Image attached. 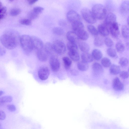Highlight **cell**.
<instances>
[{"label": "cell", "mask_w": 129, "mask_h": 129, "mask_svg": "<svg viewBox=\"0 0 129 129\" xmlns=\"http://www.w3.org/2000/svg\"><path fill=\"white\" fill-rule=\"evenodd\" d=\"M20 37L17 32L10 29L5 32L0 38L1 43L7 49H13L18 45Z\"/></svg>", "instance_id": "1"}, {"label": "cell", "mask_w": 129, "mask_h": 129, "mask_svg": "<svg viewBox=\"0 0 129 129\" xmlns=\"http://www.w3.org/2000/svg\"><path fill=\"white\" fill-rule=\"evenodd\" d=\"M20 42L23 51L27 54H28L34 49L31 37L26 35H22L20 38Z\"/></svg>", "instance_id": "2"}, {"label": "cell", "mask_w": 129, "mask_h": 129, "mask_svg": "<svg viewBox=\"0 0 129 129\" xmlns=\"http://www.w3.org/2000/svg\"><path fill=\"white\" fill-rule=\"evenodd\" d=\"M91 11L96 19L99 20L105 18L107 15L106 8L101 4H97L93 5Z\"/></svg>", "instance_id": "3"}, {"label": "cell", "mask_w": 129, "mask_h": 129, "mask_svg": "<svg viewBox=\"0 0 129 129\" xmlns=\"http://www.w3.org/2000/svg\"><path fill=\"white\" fill-rule=\"evenodd\" d=\"M81 13L84 19L88 23L93 24L96 22L97 19L92 11L88 9L83 8L81 11Z\"/></svg>", "instance_id": "4"}, {"label": "cell", "mask_w": 129, "mask_h": 129, "mask_svg": "<svg viewBox=\"0 0 129 129\" xmlns=\"http://www.w3.org/2000/svg\"><path fill=\"white\" fill-rule=\"evenodd\" d=\"M52 44L54 52L59 55L63 54L65 53L66 47L63 41L59 40H56Z\"/></svg>", "instance_id": "5"}, {"label": "cell", "mask_w": 129, "mask_h": 129, "mask_svg": "<svg viewBox=\"0 0 129 129\" xmlns=\"http://www.w3.org/2000/svg\"><path fill=\"white\" fill-rule=\"evenodd\" d=\"M66 17L68 21L72 24L79 21H81V17L76 11L71 10L68 11L66 14Z\"/></svg>", "instance_id": "6"}, {"label": "cell", "mask_w": 129, "mask_h": 129, "mask_svg": "<svg viewBox=\"0 0 129 129\" xmlns=\"http://www.w3.org/2000/svg\"><path fill=\"white\" fill-rule=\"evenodd\" d=\"M50 74V70L47 67L45 66H41L39 69L38 75L39 78L42 80L47 79Z\"/></svg>", "instance_id": "7"}, {"label": "cell", "mask_w": 129, "mask_h": 129, "mask_svg": "<svg viewBox=\"0 0 129 129\" xmlns=\"http://www.w3.org/2000/svg\"><path fill=\"white\" fill-rule=\"evenodd\" d=\"M49 63L51 68L53 71L57 72L59 70L60 63L59 59L56 57L52 56L50 59Z\"/></svg>", "instance_id": "8"}, {"label": "cell", "mask_w": 129, "mask_h": 129, "mask_svg": "<svg viewBox=\"0 0 129 129\" xmlns=\"http://www.w3.org/2000/svg\"><path fill=\"white\" fill-rule=\"evenodd\" d=\"M31 38L34 48L38 50L43 48V42L40 38L34 36H31Z\"/></svg>", "instance_id": "9"}, {"label": "cell", "mask_w": 129, "mask_h": 129, "mask_svg": "<svg viewBox=\"0 0 129 129\" xmlns=\"http://www.w3.org/2000/svg\"><path fill=\"white\" fill-rule=\"evenodd\" d=\"M120 11L123 16L129 15V1H123L121 3L120 7Z\"/></svg>", "instance_id": "10"}, {"label": "cell", "mask_w": 129, "mask_h": 129, "mask_svg": "<svg viewBox=\"0 0 129 129\" xmlns=\"http://www.w3.org/2000/svg\"><path fill=\"white\" fill-rule=\"evenodd\" d=\"M105 18L103 23L109 27L113 23L116 22V16L115 14L112 13H108L107 15Z\"/></svg>", "instance_id": "11"}, {"label": "cell", "mask_w": 129, "mask_h": 129, "mask_svg": "<svg viewBox=\"0 0 129 129\" xmlns=\"http://www.w3.org/2000/svg\"><path fill=\"white\" fill-rule=\"evenodd\" d=\"M109 31L112 36L117 38L119 34V27L118 23L115 22L109 27Z\"/></svg>", "instance_id": "12"}, {"label": "cell", "mask_w": 129, "mask_h": 129, "mask_svg": "<svg viewBox=\"0 0 129 129\" xmlns=\"http://www.w3.org/2000/svg\"><path fill=\"white\" fill-rule=\"evenodd\" d=\"M97 30L99 33L103 37L108 36L110 33L109 27L104 23L99 25Z\"/></svg>", "instance_id": "13"}, {"label": "cell", "mask_w": 129, "mask_h": 129, "mask_svg": "<svg viewBox=\"0 0 129 129\" xmlns=\"http://www.w3.org/2000/svg\"><path fill=\"white\" fill-rule=\"evenodd\" d=\"M112 87L114 90L119 91L123 90L124 85L117 77H115L113 80L112 83Z\"/></svg>", "instance_id": "14"}, {"label": "cell", "mask_w": 129, "mask_h": 129, "mask_svg": "<svg viewBox=\"0 0 129 129\" xmlns=\"http://www.w3.org/2000/svg\"><path fill=\"white\" fill-rule=\"evenodd\" d=\"M37 55L38 59L40 61L44 62L47 61L49 55L43 48L42 49L37 50Z\"/></svg>", "instance_id": "15"}, {"label": "cell", "mask_w": 129, "mask_h": 129, "mask_svg": "<svg viewBox=\"0 0 129 129\" xmlns=\"http://www.w3.org/2000/svg\"><path fill=\"white\" fill-rule=\"evenodd\" d=\"M66 37L69 42L77 43L79 41L76 34L73 31H68L67 33Z\"/></svg>", "instance_id": "16"}, {"label": "cell", "mask_w": 129, "mask_h": 129, "mask_svg": "<svg viewBox=\"0 0 129 129\" xmlns=\"http://www.w3.org/2000/svg\"><path fill=\"white\" fill-rule=\"evenodd\" d=\"M72 27L73 31L75 33L84 29V25L81 21H77L72 23Z\"/></svg>", "instance_id": "17"}, {"label": "cell", "mask_w": 129, "mask_h": 129, "mask_svg": "<svg viewBox=\"0 0 129 129\" xmlns=\"http://www.w3.org/2000/svg\"><path fill=\"white\" fill-rule=\"evenodd\" d=\"M78 45L80 50L83 53L88 52L90 50V47L86 42L83 41H79Z\"/></svg>", "instance_id": "18"}, {"label": "cell", "mask_w": 129, "mask_h": 129, "mask_svg": "<svg viewBox=\"0 0 129 129\" xmlns=\"http://www.w3.org/2000/svg\"><path fill=\"white\" fill-rule=\"evenodd\" d=\"M78 38L82 41H85L89 37V34L84 29L81 30L76 33Z\"/></svg>", "instance_id": "19"}, {"label": "cell", "mask_w": 129, "mask_h": 129, "mask_svg": "<svg viewBox=\"0 0 129 129\" xmlns=\"http://www.w3.org/2000/svg\"><path fill=\"white\" fill-rule=\"evenodd\" d=\"M92 68L93 72L96 74L101 73L104 71V69L102 65L97 62L93 63Z\"/></svg>", "instance_id": "20"}, {"label": "cell", "mask_w": 129, "mask_h": 129, "mask_svg": "<svg viewBox=\"0 0 129 129\" xmlns=\"http://www.w3.org/2000/svg\"><path fill=\"white\" fill-rule=\"evenodd\" d=\"M81 57L82 61L88 63L92 62L94 60L92 55L88 52L83 53Z\"/></svg>", "instance_id": "21"}, {"label": "cell", "mask_w": 129, "mask_h": 129, "mask_svg": "<svg viewBox=\"0 0 129 129\" xmlns=\"http://www.w3.org/2000/svg\"><path fill=\"white\" fill-rule=\"evenodd\" d=\"M68 54L71 59L74 61H78L80 59V55L78 50L69 51Z\"/></svg>", "instance_id": "22"}, {"label": "cell", "mask_w": 129, "mask_h": 129, "mask_svg": "<svg viewBox=\"0 0 129 129\" xmlns=\"http://www.w3.org/2000/svg\"><path fill=\"white\" fill-rule=\"evenodd\" d=\"M91 55L94 59L96 60H100L103 56V54L101 51L97 49H95L93 50Z\"/></svg>", "instance_id": "23"}, {"label": "cell", "mask_w": 129, "mask_h": 129, "mask_svg": "<svg viewBox=\"0 0 129 129\" xmlns=\"http://www.w3.org/2000/svg\"><path fill=\"white\" fill-rule=\"evenodd\" d=\"M77 67L79 70L82 71H87L89 68L88 63L82 60L77 63Z\"/></svg>", "instance_id": "24"}, {"label": "cell", "mask_w": 129, "mask_h": 129, "mask_svg": "<svg viewBox=\"0 0 129 129\" xmlns=\"http://www.w3.org/2000/svg\"><path fill=\"white\" fill-rule=\"evenodd\" d=\"M120 67L116 65L112 64L109 68V72L112 75H115L120 73Z\"/></svg>", "instance_id": "25"}, {"label": "cell", "mask_w": 129, "mask_h": 129, "mask_svg": "<svg viewBox=\"0 0 129 129\" xmlns=\"http://www.w3.org/2000/svg\"><path fill=\"white\" fill-rule=\"evenodd\" d=\"M122 35L123 37L125 39H129V27L124 25L122 26L121 28Z\"/></svg>", "instance_id": "26"}, {"label": "cell", "mask_w": 129, "mask_h": 129, "mask_svg": "<svg viewBox=\"0 0 129 129\" xmlns=\"http://www.w3.org/2000/svg\"><path fill=\"white\" fill-rule=\"evenodd\" d=\"M87 28L88 31L92 36L95 37L98 36L99 34L98 30L91 24H89L87 26Z\"/></svg>", "instance_id": "27"}, {"label": "cell", "mask_w": 129, "mask_h": 129, "mask_svg": "<svg viewBox=\"0 0 129 129\" xmlns=\"http://www.w3.org/2000/svg\"><path fill=\"white\" fill-rule=\"evenodd\" d=\"M62 60L65 69L66 70L69 69L72 64L71 60L67 56H64L62 57Z\"/></svg>", "instance_id": "28"}, {"label": "cell", "mask_w": 129, "mask_h": 129, "mask_svg": "<svg viewBox=\"0 0 129 129\" xmlns=\"http://www.w3.org/2000/svg\"><path fill=\"white\" fill-rule=\"evenodd\" d=\"M53 33L55 35L58 36H61L64 33L63 29L61 27H56L52 30Z\"/></svg>", "instance_id": "29"}, {"label": "cell", "mask_w": 129, "mask_h": 129, "mask_svg": "<svg viewBox=\"0 0 129 129\" xmlns=\"http://www.w3.org/2000/svg\"><path fill=\"white\" fill-rule=\"evenodd\" d=\"M44 48L49 55L51 54L53 52H54L52 44L50 42L46 43L45 45Z\"/></svg>", "instance_id": "30"}, {"label": "cell", "mask_w": 129, "mask_h": 129, "mask_svg": "<svg viewBox=\"0 0 129 129\" xmlns=\"http://www.w3.org/2000/svg\"><path fill=\"white\" fill-rule=\"evenodd\" d=\"M104 43V40L102 38L98 36L95 37L94 41V45L97 47L102 46Z\"/></svg>", "instance_id": "31"}, {"label": "cell", "mask_w": 129, "mask_h": 129, "mask_svg": "<svg viewBox=\"0 0 129 129\" xmlns=\"http://www.w3.org/2000/svg\"><path fill=\"white\" fill-rule=\"evenodd\" d=\"M67 48L69 51L78 50V48L77 43L69 42L67 44Z\"/></svg>", "instance_id": "32"}, {"label": "cell", "mask_w": 129, "mask_h": 129, "mask_svg": "<svg viewBox=\"0 0 129 129\" xmlns=\"http://www.w3.org/2000/svg\"><path fill=\"white\" fill-rule=\"evenodd\" d=\"M12 100V98L11 96L6 95L3 96L0 98V104L6 103L11 102Z\"/></svg>", "instance_id": "33"}, {"label": "cell", "mask_w": 129, "mask_h": 129, "mask_svg": "<svg viewBox=\"0 0 129 129\" xmlns=\"http://www.w3.org/2000/svg\"><path fill=\"white\" fill-rule=\"evenodd\" d=\"M101 63L104 67L108 68L111 66V62L109 58L105 57L102 59Z\"/></svg>", "instance_id": "34"}, {"label": "cell", "mask_w": 129, "mask_h": 129, "mask_svg": "<svg viewBox=\"0 0 129 129\" xmlns=\"http://www.w3.org/2000/svg\"><path fill=\"white\" fill-rule=\"evenodd\" d=\"M115 48L117 51L121 53L123 52L125 49V46L121 42H117L115 45Z\"/></svg>", "instance_id": "35"}, {"label": "cell", "mask_w": 129, "mask_h": 129, "mask_svg": "<svg viewBox=\"0 0 129 129\" xmlns=\"http://www.w3.org/2000/svg\"><path fill=\"white\" fill-rule=\"evenodd\" d=\"M119 63L120 65L122 67H125L128 64V61L126 58L122 57L119 59Z\"/></svg>", "instance_id": "36"}, {"label": "cell", "mask_w": 129, "mask_h": 129, "mask_svg": "<svg viewBox=\"0 0 129 129\" xmlns=\"http://www.w3.org/2000/svg\"><path fill=\"white\" fill-rule=\"evenodd\" d=\"M21 12V10L18 8H15L12 9L10 11V14L12 16H16L19 14Z\"/></svg>", "instance_id": "37"}, {"label": "cell", "mask_w": 129, "mask_h": 129, "mask_svg": "<svg viewBox=\"0 0 129 129\" xmlns=\"http://www.w3.org/2000/svg\"><path fill=\"white\" fill-rule=\"evenodd\" d=\"M107 53L108 55L112 57H114L116 55V52L113 48H109L107 50Z\"/></svg>", "instance_id": "38"}, {"label": "cell", "mask_w": 129, "mask_h": 129, "mask_svg": "<svg viewBox=\"0 0 129 129\" xmlns=\"http://www.w3.org/2000/svg\"><path fill=\"white\" fill-rule=\"evenodd\" d=\"M104 42L107 47H110L112 46L113 42L112 39L108 37H106L104 40Z\"/></svg>", "instance_id": "39"}, {"label": "cell", "mask_w": 129, "mask_h": 129, "mask_svg": "<svg viewBox=\"0 0 129 129\" xmlns=\"http://www.w3.org/2000/svg\"><path fill=\"white\" fill-rule=\"evenodd\" d=\"M7 11V9L5 7H0V20L4 19L5 17Z\"/></svg>", "instance_id": "40"}, {"label": "cell", "mask_w": 129, "mask_h": 129, "mask_svg": "<svg viewBox=\"0 0 129 129\" xmlns=\"http://www.w3.org/2000/svg\"><path fill=\"white\" fill-rule=\"evenodd\" d=\"M39 15V14L32 10L29 13L28 16V19L31 20L37 18L38 17Z\"/></svg>", "instance_id": "41"}, {"label": "cell", "mask_w": 129, "mask_h": 129, "mask_svg": "<svg viewBox=\"0 0 129 129\" xmlns=\"http://www.w3.org/2000/svg\"><path fill=\"white\" fill-rule=\"evenodd\" d=\"M20 24L23 25H29L31 24V21L29 19H23L20 21Z\"/></svg>", "instance_id": "42"}, {"label": "cell", "mask_w": 129, "mask_h": 129, "mask_svg": "<svg viewBox=\"0 0 129 129\" xmlns=\"http://www.w3.org/2000/svg\"><path fill=\"white\" fill-rule=\"evenodd\" d=\"M120 76L123 79H126L129 77V74L128 72L126 71H123L120 72L119 74Z\"/></svg>", "instance_id": "43"}, {"label": "cell", "mask_w": 129, "mask_h": 129, "mask_svg": "<svg viewBox=\"0 0 129 129\" xmlns=\"http://www.w3.org/2000/svg\"><path fill=\"white\" fill-rule=\"evenodd\" d=\"M43 8L40 6H37L34 8L32 10L36 13L39 14L43 10Z\"/></svg>", "instance_id": "44"}, {"label": "cell", "mask_w": 129, "mask_h": 129, "mask_svg": "<svg viewBox=\"0 0 129 129\" xmlns=\"http://www.w3.org/2000/svg\"><path fill=\"white\" fill-rule=\"evenodd\" d=\"M7 109L10 111L13 112L15 111L16 109L15 106L13 105H9L7 106Z\"/></svg>", "instance_id": "45"}, {"label": "cell", "mask_w": 129, "mask_h": 129, "mask_svg": "<svg viewBox=\"0 0 129 129\" xmlns=\"http://www.w3.org/2000/svg\"><path fill=\"white\" fill-rule=\"evenodd\" d=\"M66 21L61 20L59 21V25L62 27H66L67 26V23Z\"/></svg>", "instance_id": "46"}, {"label": "cell", "mask_w": 129, "mask_h": 129, "mask_svg": "<svg viewBox=\"0 0 129 129\" xmlns=\"http://www.w3.org/2000/svg\"><path fill=\"white\" fill-rule=\"evenodd\" d=\"M0 113V119L1 120H4L5 118L6 117V114L4 112L3 110H1Z\"/></svg>", "instance_id": "47"}, {"label": "cell", "mask_w": 129, "mask_h": 129, "mask_svg": "<svg viewBox=\"0 0 129 129\" xmlns=\"http://www.w3.org/2000/svg\"><path fill=\"white\" fill-rule=\"evenodd\" d=\"M70 72L71 74L74 76L77 75L79 74V72L77 71L74 69L71 70Z\"/></svg>", "instance_id": "48"}, {"label": "cell", "mask_w": 129, "mask_h": 129, "mask_svg": "<svg viewBox=\"0 0 129 129\" xmlns=\"http://www.w3.org/2000/svg\"><path fill=\"white\" fill-rule=\"evenodd\" d=\"M38 0H31L28 1V3L30 5H32L36 3Z\"/></svg>", "instance_id": "49"}, {"label": "cell", "mask_w": 129, "mask_h": 129, "mask_svg": "<svg viewBox=\"0 0 129 129\" xmlns=\"http://www.w3.org/2000/svg\"><path fill=\"white\" fill-rule=\"evenodd\" d=\"M5 53V51L2 48L1 49V48H0V56H2L3 55H4V53Z\"/></svg>", "instance_id": "50"}, {"label": "cell", "mask_w": 129, "mask_h": 129, "mask_svg": "<svg viewBox=\"0 0 129 129\" xmlns=\"http://www.w3.org/2000/svg\"><path fill=\"white\" fill-rule=\"evenodd\" d=\"M126 45L127 48L129 50V42H126Z\"/></svg>", "instance_id": "51"}, {"label": "cell", "mask_w": 129, "mask_h": 129, "mask_svg": "<svg viewBox=\"0 0 129 129\" xmlns=\"http://www.w3.org/2000/svg\"><path fill=\"white\" fill-rule=\"evenodd\" d=\"M4 93V92L2 90H0V95L1 96V95H3Z\"/></svg>", "instance_id": "52"}, {"label": "cell", "mask_w": 129, "mask_h": 129, "mask_svg": "<svg viewBox=\"0 0 129 129\" xmlns=\"http://www.w3.org/2000/svg\"><path fill=\"white\" fill-rule=\"evenodd\" d=\"M127 22L128 26H129V16H128L127 18Z\"/></svg>", "instance_id": "53"}, {"label": "cell", "mask_w": 129, "mask_h": 129, "mask_svg": "<svg viewBox=\"0 0 129 129\" xmlns=\"http://www.w3.org/2000/svg\"><path fill=\"white\" fill-rule=\"evenodd\" d=\"M128 70L129 72V67L128 69Z\"/></svg>", "instance_id": "54"}]
</instances>
